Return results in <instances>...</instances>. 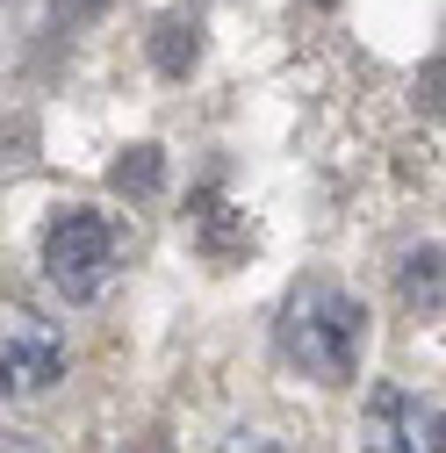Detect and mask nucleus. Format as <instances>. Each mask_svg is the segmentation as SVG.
I'll return each mask as SVG.
<instances>
[{"label":"nucleus","instance_id":"1","mask_svg":"<svg viewBox=\"0 0 446 453\" xmlns=\"http://www.w3.org/2000/svg\"><path fill=\"white\" fill-rule=\"evenodd\" d=\"M367 303L346 288V280L331 273H303L296 288L281 296V317H273V346H281V360L324 388H346L367 360Z\"/></svg>","mask_w":446,"mask_h":453},{"label":"nucleus","instance_id":"2","mask_svg":"<svg viewBox=\"0 0 446 453\" xmlns=\"http://www.w3.org/2000/svg\"><path fill=\"white\" fill-rule=\"evenodd\" d=\"M123 259V223L116 216H101L87 202L58 209L50 216V231H43V273H50V288H58L65 303H94L108 288V273H116Z\"/></svg>","mask_w":446,"mask_h":453},{"label":"nucleus","instance_id":"3","mask_svg":"<svg viewBox=\"0 0 446 453\" xmlns=\"http://www.w3.org/2000/svg\"><path fill=\"white\" fill-rule=\"evenodd\" d=\"M360 453H446V403L381 381L360 411Z\"/></svg>","mask_w":446,"mask_h":453},{"label":"nucleus","instance_id":"4","mask_svg":"<svg viewBox=\"0 0 446 453\" xmlns=\"http://www.w3.org/2000/svg\"><path fill=\"white\" fill-rule=\"evenodd\" d=\"M65 331L36 317V310H8V331H0V388L8 395H43V388H58L65 374Z\"/></svg>","mask_w":446,"mask_h":453},{"label":"nucleus","instance_id":"5","mask_svg":"<svg viewBox=\"0 0 446 453\" xmlns=\"http://www.w3.org/2000/svg\"><path fill=\"white\" fill-rule=\"evenodd\" d=\"M144 58H151L158 80H188V73L202 65V22H188V15H158V22H151V43H144Z\"/></svg>","mask_w":446,"mask_h":453},{"label":"nucleus","instance_id":"6","mask_svg":"<svg viewBox=\"0 0 446 453\" xmlns=\"http://www.w3.org/2000/svg\"><path fill=\"white\" fill-rule=\"evenodd\" d=\"M396 296H404V310H418V317L446 310V252H439V245H418V252L396 259Z\"/></svg>","mask_w":446,"mask_h":453},{"label":"nucleus","instance_id":"7","mask_svg":"<svg viewBox=\"0 0 446 453\" xmlns=\"http://www.w3.org/2000/svg\"><path fill=\"white\" fill-rule=\"evenodd\" d=\"M108 188L130 195V202H151V195L165 188V151H158V144H130L116 165H108Z\"/></svg>","mask_w":446,"mask_h":453},{"label":"nucleus","instance_id":"8","mask_svg":"<svg viewBox=\"0 0 446 453\" xmlns=\"http://www.w3.org/2000/svg\"><path fill=\"white\" fill-rule=\"evenodd\" d=\"M195 231H202V252H209V259H223L231 245H245V223H231V209H209V216H195Z\"/></svg>","mask_w":446,"mask_h":453},{"label":"nucleus","instance_id":"9","mask_svg":"<svg viewBox=\"0 0 446 453\" xmlns=\"http://www.w3.org/2000/svg\"><path fill=\"white\" fill-rule=\"evenodd\" d=\"M418 108H425V116H446V58H432L418 73Z\"/></svg>","mask_w":446,"mask_h":453},{"label":"nucleus","instance_id":"10","mask_svg":"<svg viewBox=\"0 0 446 453\" xmlns=\"http://www.w3.org/2000/svg\"><path fill=\"white\" fill-rule=\"evenodd\" d=\"M108 8V0H50V15H58V22H94Z\"/></svg>","mask_w":446,"mask_h":453},{"label":"nucleus","instance_id":"11","mask_svg":"<svg viewBox=\"0 0 446 453\" xmlns=\"http://www.w3.org/2000/svg\"><path fill=\"white\" fill-rule=\"evenodd\" d=\"M8 453H43V446L36 439H8Z\"/></svg>","mask_w":446,"mask_h":453},{"label":"nucleus","instance_id":"12","mask_svg":"<svg viewBox=\"0 0 446 453\" xmlns=\"http://www.w3.org/2000/svg\"><path fill=\"white\" fill-rule=\"evenodd\" d=\"M137 453H173V446H165V439H144V446H137Z\"/></svg>","mask_w":446,"mask_h":453},{"label":"nucleus","instance_id":"13","mask_svg":"<svg viewBox=\"0 0 446 453\" xmlns=\"http://www.w3.org/2000/svg\"><path fill=\"white\" fill-rule=\"evenodd\" d=\"M317 8H331V0H317Z\"/></svg>","mask_w":446,"mask_h":453}]
</instances>
